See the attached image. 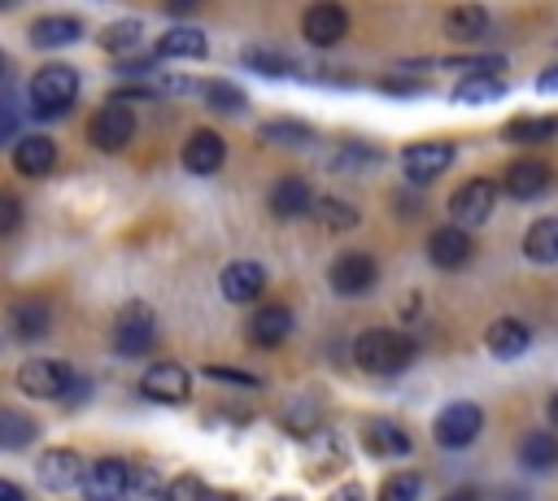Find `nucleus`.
<instances>
[{"label":"nucleus","mask_w":558,"mask_h":501,"mask_svg":"<svg viewBox=\"0 0 558 501\" xmlns=\"http://www.w3.org/2000/svg\"><path fill=\"white\" fill-rule=\"evenodd\" d=\"M484 349H488L493 357H501V362H514V357H523V353L532 349V331H527L519 318H497V322H488V331H484Z\"/></svg>","instance_id":"20"},{"label":"nucleus","mask_w":558,"mask_h":501,"mask_svg":"<svg viewBox=\"0 0 558 501\" xmlns=\"http://www.w3.org/2000/svg\"><path fill=\"white\" fill-rule=\"evenodd\" d=\"M449 161H453V144H445V139H423V144H410L401 152V170L418 187L432 183V179H440L449 170Z\"/></svg>","instance_id":"9"},{"label":"nucleus","mask_w":558,"mask_h":501,"mask_svg":"<svg viewBox=\"0 0 558 501\" xmlns=\"http://www.w3.org/2000/svg\"><path fill=\"white\" fill-rule=\"evenodd\" d=\"M209 488H205V479L201 475H192V471H183V475H174L166 488H161V501H201Z\"/></svg>","instance_id":"39"},{"label":"nucleus","mask_w":558,"mask_h":501,"mask_svg":"<svg viewBox=\"0 0 558 501\" xmlns=\"http://www.w3.org/2000/svg\"><path fill=\"white\" fill-rule=\"evenodd\" d=\"M480 427H484V410H480L475 401H449V405L436 414L432 436H436L440 449H466V444L480 436Z\"/></svg>","instance_id":"5"},{"label":"nucleus","mask_w":558,"mask_h":501,"mask_svg":"<svg viewBox=\"0 0 558 501\" xmlns=\"http://www.w3.org/2000/svg\"><path fill=\"white\" fill-rule=\"evenodd\" d=\"M244 335H248V344H257V349L283 344V340L292 335V314H288V305H262V309L248 318Z\"/></svg>","instance_id":"19"},{"label":"nucleus","mask_w":558,"mask_h":501,"mask_svg":"<svg viewBox=\"0 0 558 501\" xmlns=\"http://www.w3.org/2000/svg\"><path fill=\"white\" fill-rule=\"evenodd\" d=\"M549 183H554V170L541 157H519V161L506 166L501 192L514 196V200H536L541 192H549Z\"/></svg>","instance_id":"11"},{"label":"nucleus","mask_w":558,"mask_h":501,"mask_svg":"<svg viewBox=\"0 0 558 501\" xmlns=\"http://www.w3.org/2000/svg\"><path fill=\"white\" fill-rule=\"evenodd\" d=\"M275 501H296V497H275Z\"/></svg>","instance_id":"52"},{"label":"nucleus","mask_w":558,"mask_h":501,"mask_svg":"<svg viewBox=\"0 0 558 501\" xmlns=\"http://www.w3.org/2000/svg\"><path fill=\"white\" fill-rule=\"evenodd\" d=\"M240 61H244L253 74H266V78H292V74L301 70L296 61H288V57L275 52V48H244Z\"/></svg>","instance_id":"32"},{"label":"nucleus","mask_w":558,"mask_h":501,"mask_svg":"<svg viewBox=\"0 0 558 501\" xmlns=\"http://www.w3.org/2000/svg\"><path fill=\"white\" fill-rule=\"evenodd\" d=\"M9 327H13L17 340H44L48 327H52V309L44 301H17L9 309Z\"/></svg>","instance_id":"27"},{"label":"nucleus","mask_w":558,"mask_h":501,"mask_svg":"<svg viewBox=\"0 0 558 501\" xmlns=\"http://www.w3.org/2000/svg\"><path fill=\"white\" fill-rule=\"evenodd\" d=\"M536 91H541V96H558V65L536 78Z\"/></svg>","instance_id":"45"},{"label":"nucleus","mask_w":558,"mask_h":501,"mask_svg":"<svg viewBox=\"0 0 558 501\" xmlns=\"http://www.w3.org/2000/svg\"><path fill=\"white\" fill-rule=\"evenodd\" d=\"M13 166L26 179H44L57 166V144L48 135H22L17 148H13Z\"/></svg>","instance_id":"23"},{"label":"nucleus","mask_w":558,"mask_h":501,"mask_svg":"<svg viewBox=\"0 0 558 501\" xmlns=\"http://www.w3.org/2000/svg\"><path fill=\"white\" fill-rule=\"evenodd\" d=\"M31 113L35 118H61L70 113L74 96H78V70L65 61H48L31 74Z\"/></svg>","instance_id":"2"},{"label":"nucleus","mask_w":558,"mask_h":501,"mask_svg":"<svg viewBox=\"0 0 558 501\" xmlns=\"http://www.w3.org/2000/svg\"><path fill=\"white\" fill-rule=\"evenodd\" d=\"M362 449H366L371 457H405V453L414 449V440H410V431H405L401 423H392V418H366V423H362Z\"/></svg>","instance_id":"14"},{"label":"nucleus","mask_w":558,"mask_h":501,"mask_svg":"<svg viewBox=\"0 0 558 501\" xmlns=\"http://www.w3.org/2000/svg\"><path fill=\"white\" fill-rule=\"evenodd\" d=\"M140 388H144V396H148V401L179 405V401H187V392H192V375H187L179 362H157V366H148V370H144Z\"/></svg>","instance_id":"12"},{"label":"nucleus","mask_w":558,"mask_h":501,"mask_svg":"<svg viewBox=\"0 0 558 501\" xmlns=\"http://www.w3.org/2000/svg\"><path fill=\"white\" fill-rule=\"evenodd\" d=\"M179 161H183L187 174H218V166L227 161V144H222V135H214V131L201 126V131L187 135Z\"/></svg>","instance_id":"16"},{"label":"nucleus","mask_w":558,"mask_h":501,"mask_svg":"<svg viewBox=\"0 0 558 501\" xmlns=\"http://www.w3.org/2000/svg\"><path fill=\"white\" fill-rule=\"evenodd\" d=\"M379 87L392 91V96H423L427 91V83H418V78H384Z\"/></svg>","instance_id":"43"},{"label":"nucleus","mask_w":558,"mask_h":501,"mask_svg":"<svg viewBox=\"0 0 558 501\" xmlns=\"http://www.w3.org/2000/svg\"><path fill=\"white\" fill-rule=\"evenodd\" d=\"M35 479H39V488H48V492L78 488V479H83V457H78L74 449H48V453L39 457V466H35Z\"/></svg>","instance_id":"15"},{"label":"nucleus","mask_w":558,"mask_h":501,"mask_svg":"<svg viewBox=\"0 0 558 501\" xmlns=\"http://www.w3.org/2000/svg\"><path fill=\"white\" fill-rule=\"evenodd\" d=\"M314 222L323 227V231H353L357 222H362V213L349 205V200H340V196H323V200H314Z\"/></svg>","instance_id":"30"},{"label":"nucleus","mask_w":558,"mask_h":501,"mask_svg":"<svg viewBox=\"0 0 558 501\" xmlns=\"http://www.w3.org/2000/svg\"><path fill=\"white\" fill-rule=\"evenodd\" d=\"M201 501H240V497H235V492H214V488H209Z\"/></svg>","instance_id":"49"},{"label":"nucleus","mask_w":558,"mask_h":501,"mask_svg":"<svg viewBox=\"0 0 558 501\" xmlns=\"http://www.w3.org/2000/svg\"><path fill=\"white\" fill-rule=\"evenodd\" d=\"M157 488H161V479H157V471L148 462L126 466V497L122 501H148V497H157Z\"/></svg>","instance_id":"37"},{"label":"nucleus","mask_w":558,"mask_h":501,"mask_svg":"<svg viewBox=\"0 0 558 501\" xmlns=\"http://www.w3.org/2000/svg\"><path fill=\"white\" fill-rule=\"evenodd\" d=\"M205 52H209V39L196 26H174L153 48V57H174V61H201Z\"/></svg>","instance_id":"24"},{"label":"nucleus","mask_w":558,"mask_h":501,"mask_svg":"<svg viewBox=\"0 0 558 501\" xmlns=\"http://www.w3.org/2000/svg\"><path fill=\"white\" fill-rule=\"evenodd\" d=\"M205 379H218V383H231V388H262L257 375L235 370V366H205Z\"/></svg>","instance_id":"40"},{"label":"nucleus","mask_w":558,"mask_h":501,"mask_svg":"<svg viewBox=\"0 0 558 501\" xmlns=\"http://www.w3.org/2000/svg\"><path fill=\"white\" fill-rule=\"evenodd\" d=\"M545 414H549V423H554V427H558V392H554V396H549V410H545Z\"/></svg>","instance_id":"50"},{"label":"nucleus","mask_w":558,"mask_h":501,"mask_svg":"<svg viewBox=\"0 0 558 501\" xmlns=\"http://www.w3.org/2000/svg\"><path fill=\"white\" fill-rule=\"evenodd\" d=\"M427 257L440 270H458V266L471 261V235L458 231V227H436L432 240H427Z\"/></svg>","instance_id":"22"},{"label":"nucleus","mask_w":558,"mask_h":501,"mask_svg":"<svg viewBox=\"0 0 558 501\" xmlns=\"http://www.w3.org/2000/svg\"><path fill=\"white\" fill-rule=\"evenodd\" d=\"M22 227V200L13 192H0V240Z\"/></svg>","instance_id":"41"},{"label":"nucleus","mask_w":558,"mask_h":501,"mask_svg":"<svg viewBox=\"0 0 558 501\" xmlns=\"http://www.w3.org/2000/svg\"><path fill=\"white\" fill-rule=\"evenodd\" d=\"M257 135L270 139V144H310L314 139V131L305 122H296V118H270V122L257 126Z\"/></svg>","instance_id":"36"},{"label":"nucleus","mask_w":558,"mask_h":501,"mask_svg":"<svg viewBox=\"0 0 558 501\" xmlns=\"http://www.w3.org/2000/svg\"><path fill=\"white\" fill-rule=\"evenodd\" d=\"M327 279H331V288H336L340 296H362V292H371V288H375L379 266H375V257H371V253L349 248V253H340V257L331 261Z\"/></svg>","instance_id":"8"},{"label":"nucleus","mask_w":558,"mask_h":501,"mask_svg":"<svg viewBox=\"0 0 558 501\" xmlns=\"http://www.w3.org/2000/svg\"><path fill=\"white\" fill-rule=\"evenodd\" d=\"M301 35L314 44V48H331L349 35V13L340 4H310L305 17H301Z\"/></svg>","instance_id":"13"},{"label":"nucleus","mask_w":558,"mask_h":501,"mask_svg":"<svg viewBox=\"0 0 558 501\" xmlns=\"http://www.w3.org/2000/svg\"><path fill=\"white\" fill-rule=\"evenodd\" d=\"M506 91H510V87H506L501 74H471V78H458V83H453L449 100H453V105H493V100H501Z\"/></svg>","instance_id":"25"},{"label":"nucleus","mask_w":558,"mask_h":501,"mask_svg":"<svg viewBox=\"0 0 558 501\" xmlns=\"http://www.w3.org/2000/svg\"><path fill=\"white\" fill-rule=\"evenodd\" d=\"M0 501H26V492L13 479H0Z\"/></svg>","instance_id":"47"},{"label":"nucleus","mask_w":558,"mask_h":501,"mask_svg":"<svg viewBox=\"0 0 558 501\" xmlns=\"http://www.w3.org/2000/svg\"><path fill=\"white\" fill-rule=\"evenodd\" d=\"M445 35L458 39V44L484 39V35H488V9H480V4H458V9H449V13H445Z\"/></svg>","instance_id":"26"},{"label":"nucleus","mask_w":558,"mask_h":501,"mask_svg":"<svg viewBox=\"0 0 558 501\" xmlns=\"http://www.w3.org/2000/svg\"><path fill=\"white\" fill-rule=\"evenodd\" d=\"M493 205H497V183L493 179H471V183L453 187V196H449L445 209H449L453 227L466 231V227H480L493 213Z\"/></svg>","instance_id":"6"},{"label":"nucleus","mask_w":558,"mask_h":501,"mask_svg":"<svg viewBox=\"0 0 558 501\" xmlns=\"http://www.w3.org/2000/svg\"><path fill=\"white\" fill-rule=\"evenodd\" d=\"M126 466L122 457H96L92 466H83V497L87 501H122L126 497Z\"/></svg>","instance_id":"10"},{"label":"nucleus","mask_w":558,"mask_h":501,"mask_svg":"<svg viewBox=\"0 0 558 501\" xmlns=\"http://www.w3.org/2000/svg\"><path fill=\"white\" fill-rule=\"evenodd\" d=\"M39 436L35 418L22 410H0V449H26Z\"/></svg>","instance_id":"33"},{"label":"nucleus","mask_w":558,"mask_h":501,"mask_svg":"<svg viewBox=\"0 0 558 501\" xmlns=\"http://www.w3.org/2000/svg\"><path fill=\"white\" fill-rule=\"evenodd\" d=\"M266 288V270L257 261H231L222 274H218V292L231 301V305H248L257 301Z\"/></svg>","instance_id":"17"},{"label":"nucleus","mask_w":558,"mask_h":501,"mask_svg":"<svg viewBox=\"0 0 558 501\" xmlns=\"http://www.w3.org/2000/svg\"><path fill=\"white\" fill-rule=\"evenodd\" d=\"M157 340V314L144 301H126L113 318V353L118 357H144Z\"/></svg>","instance_id":"3"},{"label":"nucleus","mask_w":558,"mask_h":501,"mask_svg":"<svg viewBox=\"0 0 558 501\" xmlns=\"http://www.w3.org/2000/svg\"><path fill=\"white\" fill-rule=\"evenodd\" d=\"M558 135V118H541V113H527V118H510L501 126V139L510 144H545Z\"/></svg>","instance_id":"29"},{"label":"nucleus","mask_w":558,"mask_h":501,"mask_svg":"<svg viewBox=\"0 0 558 501\" xmlns=\"http://www.w3.org/2000/svg\"><path fill=\"white\" fill-rule=\"evenodd\" d=\"M140 35H144L140 17H122V22H109L96 39H100V48H105V52H131V48L140 44Z\"/></svg>","instance_id":"35"},{"label":"nucleus","mask_w":558,"mask_h":501,"mask_svg":"<svg viewBox=\"0 0 558 501\" xmlns=\"http://www.w3.org/2000/svg\"><path fill=\"white\" fill-rule=\"evenodd\" d=\"M131 135H135V113L126 109V105H105V109H96V118H92V126H87V139L100 148V152H122L126 144H131Z\"/></svg>","instance_id":"7"},{"label":"nucleus","mask_w":558,"mask_h":501,"mask_svg":"<svg viewBox=\"0 0 558 501\" xmlns=\"http://www.w3.org/2000/svg\"><path fill=\"white\" fill-rule=\"evenodd\" d=\"M423 492V475L418 471H405V475H388L384 488H379V501H418Z\"/></svg>","instance_id":"38"},{"label":"nucleus","mask_w":558,"mask_h":501,"mask_svg":"<svg viewBox=\"0 0 558 501\" xmlns=\"http://www.w3.org/2000/svg\"><path fill=\"white\" fill-rule=\"evenodd\" d=\"M74 379H78V375H74L61 357H31V362L17 370V388H22L26 396H35V401H61Z\"/></svg>","instance_id":"4"},{"label":"nucleus","mask_w":558,"mask_h":501,"mask_svg":"<svg viewBox=\"0 0 558 501\" xmlns=\"http://www.w3.org/2000/svg\"><path fill=\"white\" fill-rule=\"evenodd\" d=\"M201 96H205V105H209L214 113H244V105H248V96H244L235 83H227V78L201 83Z\"/></svg>","instance_id":"34"},{"label":"nucleus","mask_w":558,"mask_h":501,"mask_svg":"<svg viewBox=\"0 0 558 501\" xmlns=\"http://www.w3.org/2000/svg\"><path fill=\"white\" fill-rule=\"evenodd\" d=\"M362 161H379V152H375V148H357V144H349V148L336 157V170H349V166H362Z\"/></svg>","instance_id":"42"},{"label":"nucleus","mask_w":558,"mask_h":501,"mask_svg":"<svg viewBox=\"0 0 558 501\" xmlns=\"http://www.w3.org/2000/svg\"><path fill=\"white\" fill-rule=\"evenodd\" d=\"M4 70H9V65H4V52H0V78H4Z\"/></svg>","instance_id":"51"},{"label":"nucleus","mask_w":558,"mask_h":501,"mask_svg":"<svg viewBox=\"0 0 558 501\" xmlns=\"http://www.w3.org/2000/svg\"><path fill=\"white\" fill-rule=\"evenodd\" d=\"M331 501H362V488H357V484H340V488L331 492Z\"/></svg>","instance_id":"46"},{"label":"nucleus","mask_w":558,"mask_h":501,"mask_svg":"<svg viewBox=\"0 0 558 501\" xmlns=\"http://www.w3.org/2000/svg\"><path fill=\"white\" fill-rule=\"evenodd\" d=\"M157 65V57L148 52V57H126V61H118V74H126V78H140V74H148Z\"/></svg>","instance_id":"44"},{"label":"nucleus","mask_w":558,"mask_h":501,"mask_svg":"<svg viewBox=\"0 0 558 501\" xmlns=\"http://www.w3.org/2000/svg\"><path fill=\"white\" fill-rule=\"evenodd\" d=\"M26 35H31L35 48H70V44H78L83 22H78L74 13H44V17L31 22Z\"/></svg>","instance_id":"21"},{"label":"nucleus","mask_w":558,"mask_h":501,"mask_svg":"<svg viewBox=\"0 0 558 501\" xmlns=\"http://www.w3.org/2000/svg\"><path fill=\"white\" fill-rule=\"evenodd\" d=\"M9 135H13V113L0 109V139H9Z\"/></svg>","instance_id":"48"},{"label":"nucleus","mask_w":558,"mask_h":501,"mask_svg":"<svg viewBox=\"0 0 558 501\" xmlns=\"http://www.w3.org/2000/svg\"><path fill=\"white\" fill-rule=\"evenodd\" d=\"M523 257L536 266H554L558 261V218H536L523 235Z\"/></svg>","instance_id":"28"},{"label":"nucleus","mask_w":558,"mask_h":501,"mask_svg":"<svg viewBox=\"0 0 558 501\" xmlns=\"http://www.w3.org/2000/svg\"><path fill=\"white\" fill-rule=\"evenodd\" d=\"M310 209H314V192H310V183H305V179H296V174H283V179L270 187V213H275L279 222L305 218Z\"/></svg>","instance_id":"18"},{"label":"nucleus","mask_w":558,"mask_h":501,"mask_svg":"<svg viewBox=\"0 0 558 501\" xmlns=\"http://www.w3.org/2000/svg\"><path fill=\"white\" fill-rule=\"evenodd\" d=\"M519 462H523L527 471H549V466H558V440H554L549 431H527V436L519 440Z\"/></svg>","instance_id":"31"},{"label":"nucleus","mask_w":558,"mask_h":501,"mask_svg":"<svg viewBox=\"0 0 558 501\" xmlns=\"http://www.w3.org/2000/svg\"><path fill=\"white\" fill-rule=\"evenodd\" d=\"M353 362L366 375H401L414 362V340L388 327H371L353 340Z\"/></svg>","instance_id":"1"}]
</instances>
